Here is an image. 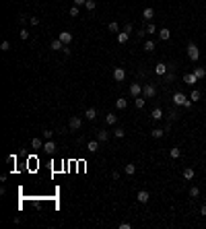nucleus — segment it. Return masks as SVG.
I'll list each match as a JSON object with an SVG mask.
<instances>
[{
	"label": "nucleus",
	"mask_w": 206,
	"mask_h": 229,
	"mask_svg": "<svg viewBox=\"0 0 206 229\" xmlns=\"http://www.w3.org/2000/svg\"><path fill=\"white\" fill-rule=\"evenodd\" d=\"M124 171H126V175H134V174H136V165H134V163L124 165Z\"/></svg>",
	"instance_id": "nucleus-22"
},
{
	"label": "nucleus",
	"mask_w": 206,
	"mask_h": 229,
	"mask_svg": "<svg viewBox=\"0 0 206 229\" xmlns=\"http://www.w3.org/2000/svg\"><path fill=\"white\" fill-rule=\"evenodd\" d=\"M0 50H2V52H8V50H10V44H8V41L4 39V41H2V44H0Z\"/></svg>",
	"instance_id": "nucleus-38"
},
{
	"label": "nucleus",
	"mask_w": 206,
	"mask_h": 229,
	"mask_svg": "<svg viewBox=\"0 0 206 229\" xmlns=\"http://www.w3.org/2000/svg\"><path fill=\"white\" fill-rule=\"evenodd\" d=\"M183 83H186V85H194V83H198V76L194 75V72H186V75H183Z\"/></svg>",
	"instance_id": "nucleus-10"
},
{
	"label": "nucleus",
	"mask_w": 206,
	"mask_h": 229,
	"mask_svg": "<svg viewBox=\"0 0 206 229\" xmlns=\"http://www.w3.org/2000/svg\"><path fill=\"white\" fill-rule=\"evenodd\" d=\"M200 215H202V217H206V204H202V206H200Z\"/></svg>",
	"instance_id": "nucleus-48"
},
{
	"label": "nucleus",
	"mask_w": 206,
	"mask_h": 229,
	"mask_svg": "<svg viewBox=\"0 0 206 229\" xmlns=\"http://www.w3.org/2000/svg\"><path fill=\"white\" fill-rule=\"evenodd\" d=\"M159 37H161V41H167L169 37H171V31L167 29V27H161V31H159Z\"/></svg>",
	"instance_id": "nucleus-16"
},
{
	"label": "nucleus",
	"mask_w": 206,
	"mask_h": 229,
	"mask_svg": "<svg viewBox=\"0 0 206 229\" xmlns=\"http://www.w3.org/2000/svg\"><path fill=\"white\" fill-rule=\"evenodd\" d=\"M107 138H109V132H107V130H97V140H99V143H107Z\"/></svg>",
	"instance_id": "nucleus-14"
},
{
	"label": "nucleus",
	"mask_w": 206,
	"mask_h": 229,
	"mask_svg": "<svg viewBox=\"0 0 206 229\" xmlns=\"http://www.w3.org/2000/svg\"><path fill=\"white\" fill-rule=\"evenodd\" d=\"M167 118H169V122H175V120L179 118V114H177V110H175V107H171V110H169V114H167Z\"/></svg>",
	"instance_id": "nucleus-27"
},
{
	"label": "nucleus",
	"mask_w": 206,
	"mask_h": 229,
	"mask_svg": "<svg viewBox=\"0 0 206 229\" xmlns=\"http://www.w3.org/2000/svg\"><path fill=\"white\" fill-rule=\"evenodd\" d=\"M124 79H126V70H124L122 66H118V68H113V81H116V83H122Z\"/></svg>",
	"instance_id": "nucleus-4"
},
{
	"label": "nucleus",
	"mask_w": 206,
	"mask_h": 229,
	"mask_svg": "<svg viewBox=\"0 0 206 229\" xmlns=\"http://www.w3.org/2000/svg\"><path fill=\"white\" fill-rule=\"evenodd\" d=\"M144 52H155V41H144Z\"/></svg>",
	"instance_id": "nucleus-35"
},
{
	"label": "nucleus",
	"mask_w": 206,
	"mask_h": 229,
	"mask_svg": "<svg viewBox=\"0 0 206 229\" xmlns=\"http://www.w3.org/2000/svg\"><path fill=\"white\" fill-rule=\"evenodd\" d=\"M142 95L147 97V99H152V97L157 95V87L152 85V83H144L142 85Z\"/></svg>",
	"instance_id": "nucleus-2"
},
{
	"label": "nucleus",
	"mask_w": 206,
	"mask_h": 229,
	"mask_svg": "<svg viewBox=\"0 0 206 229\" xmlns=\"http://www.w3.org/2000/svg\"><path fill=\"white\" fill-rule=\"evenodd\" d=\"M85 118L91 120V122H93V120H97V110H95V107H87V112H85Z\"/></svg>",
	"instance_id": "nucleus-15"
},
{
	"label": "nucleus",
	"mask_w": 206,
	"mask_h": 229,
	"mask_svg": "<svg viewBox=\"0 0 206 229\" xmlns=\"http://www.w3.org/2000/svg\"><path fill=\"white\" fill-rule=\"evenodd\" d=\"M144 101H147V97H144V95H138V97H134V105H136L138 110H142V107H144Z\"/></svg>",
	"instance_id": "nucleus-18"
},
{
	"label": "nucleus",
	"mask_w": 206,
	"mask_h": 229,
	"mask_svg": "<svg viewBox=\"0 0 206 229\" xmlns=\"http://www.w3.org/2000/svg\"><path fill=\"white\" fill-rule=\"evenodd\" d=\"M19 37H21L23 41H25V39H29V31H27V29H21V31H19Z\"/></svg>",
	"instance_id": "nucleus-37"
},
{
	"label": "nucleus",
	"mask_w": 206,
	"mask_h": 229,
	"mask_svg": "<svg viewBox=\"0 0 206 229\" xmlns=\"http://www.w3.org/2000/svg\"><path fill=\"white\" fill-rule=\"evenodd\" d=\"M31 147H33V149H44V140L41 138H33L31 140Z\"/></svg>",
	"instance_id": "nucleus-30"
},
{
	"label": "nucleus",
	"mask_w": 206,
	"mask_h": 229,
	"mask_svg": "<svg viewBox=\"0 0 206 229\" xmlns=\"http://www.w3.org/2000/svg\"><path fill=\"white\" fill-rule=\"evenodd\" d=\"M113 136H116V138H124V136H126V130H124V128H120V126H118V128L113 130Z\"/></svg>",
	"instance_id": "nucleus-31"
},
{
	"label": "nucleus",
	"mask_w": 206,
	"mask_h": 229,
	"mask_svg": "<svg viewBox=\"0 0 206 229\" xmlns=\"http://www.w3.org/2000/svg\"><path fill=\"white\" fill-rule=\"evenodd\" d=\"M151 136H152V138H163V136H165V130H163V128H152L151 130Z\"/></svg>",
	"instance_id": "nucleus-19"
},
{
	"label": "nucleus",
	"mask_w": 206,
	"mask_h": 229,
	"mask_svg": "<svg viewBox=\"0 0 206 229\" xmlns=\"http://www.w3.org/2000/svg\"><path fill=\"white\" fill-rule=\"evenodd\" d=\"M130 95H132V97L142 95V85H140V83H132V85H130Z\"/></svg>",
	"instance_id": "nucleus-7"
},
{
	"label": "nucleus",
	"mask_w": 206,
	"mask_h": 229,
	"mask_svg": "<svg viewBox=\"0 0 206 229\" xmlns=\"http://www.w3.org/2000/svg\"><path fill=\"white\" fill-rule=\"evenodd\" d=\"M144 33L147 35H152V33H157V25H152V23H148L147 29H144Z\"/></svg>",
	"instance_id": "nucleus-33"
},
{
	"label": "nucleus",
	"mask_w": 206,
	"mask_h": 229,
	"mask_svg": "<svg viewBox=\"0 0 206 229\" xmlns=\"http://www.w3.org/2000/svg\"><path fill=\"white\" fill-rule=\"evenodd\" d=\"M132 29H134V27H132V25H130V23H128V25H126V27H124V31H126V33H132Z\"/></svg>",
	"instance_id": "nucleus-46"
},
{
	"label": "nucleus",
	"mask_w": 206,
	"mask_h": 229,
	"mask_svg": "<svg viewBox=\"0 0 206 229\" xmlns=\"http://www.w3.org/2000/svg\"><path fill=\"white\" fill-rule=\"evenodd\" d=\"M70 17H79V6H72L70 8Z\"/></svg>",
	"instance_id": "nucleus-40"
},
{
	"label": "nucleus",
	"mask_w": 206,
	"mask_h": 229,
	"mask_svg": "<svg viewBox=\"0 0 206 229\" xmlns=\"http://www.w3.org/2000/svg\"><path fill=\"white\" fill-rule=\"evenodd\" d=\"M188 58L192 60V62H198L200 60V50H198V45L196 44H188Z\"/></svg>",
	"instance_id": "nucleus-1"
},
{
	"label": "nucleus",
	"mask_w": 206,
	"mask_h": 229,
	"mask_svg": "<svg viewBox=\"0 0 206 229\" xmlns=\"http://www.w3.org/2000/svg\"><path fill=\"white\" fill-rule=\"evenodd\" d=\"M183 178L186 180H194V167H186V169H183Z\"/></svg>",
	"instance_id": "nucleus-29"
},
{
	"label": "nucleus",
	"mask_w": 206,
	"mask_h": 229,
	"mask_svg": "<svg viewBox=\"0 0 206 229\" xmlns=\"http://www.w3.org/2000/svg\"><path fill=\"white\" fill-rule=\"evenodd\" d=\"M194 75H196L198 79H204V76H206V68H202V66H196V68H194Z\"/></svg>",
	"instance_id": "nucleus-26"
},
{
	"label": "nucleus",
	"mask_w": 206,
	"mask_h": 229,
	"mask_svg": "<svg viewBox=\"0 0 206 229\" xmlns=\"http://www.w3.org/2000/svg\"><path fill=\"white\" fill-rule=\"evenodd\" d=\"M72 2H74V6H85L87 4V0H72Z\"/></svg>",
	"instance_id": "nucleus-43"
},
{
	"label": "nucleus",
	"mask_w": 206,
	"mask_h": 229,
	"mask_svg": "<svg viewBox=\"0 0 206 229\" xmlns=\"http://www.w3.org/2000/svg\"><path fill=\"white\" fill-rule=\"evenodd\" d=\"M148 198H151V194H148L147 190H140V192L136 194V200H138L140 204H147V202H148Z\"/></svg>",
	"instance_id": "nucleus-9"
},
{
	"label": "nucleus",
	"mask_w": 206,
	"mask_h": 229,
	"mask_svg": "<svg viewBox=\"0 0 206 229\" xmlns=\"http://www.w3.org/2000/svg\"><path fill=\"white\" fill-rule=\"evenodd\" d=\"M192 105H194V101H192V99H188V101H186V103H183V107H186V110H190Z\"/></svg>",
	"instance_id": "nucleus-45"
},
{
	"label": "nucleus",
	"mask_w": 206,
	"mask_h": 229,
	"mask_svg": "<svg viewBox=\"0 0 206 229\" xmlns=\"http://www.w3.org/2000/svg\"><path fill=\"white\" fill-rule=\"evenodd\" d=\"M190 196L192 198H198V196H200V188H198V186H192L190 188Z\"/></svg>",
	"instance_id": "nucleus-34"
},
{
	"label": "nucleus",
	"mask_w": 206,
	"mask_h": 229,
	"mask_svg": "<svg viewBox=\"0 0 206 229\" xmlns=\"http://www.w3.org/2000/svg\"><path fill=\"white\" fill-rule=\"evenodd\" d=\"M58 39L62 41L64 45H68V44H72V33H68V31H62V33L58 35Z\"/></svg>",
	"instance_id": "nucleus-8"
},
{
	"label": "nucleus",
	"mask_w": 206,
	"mask_h": 229,
	"mask_svg": "<svg viewBox=\"0 0 206 229\" xmlns=\"http://www.w3.org/2000/svg\"><path fill=\"white\" fill-rule=\"evenodd\" d=\"M130 227H132L130 223H120V229H130Z\"/></svg>",
	"instance_id": "nucleus-47"
},
{
	"label": "nucleus",
	"mask_w": 206,
	"mask_h": 229,
	"mask_svg": "<svg viewBox=\"0 0 206 229\" xmlns=\"http://www.w3.org/2000/svg\"><path fill=\"white\" fill-rule=\"evenodd\" d=\"M49 50H54V52H58V50H64V44L60 39H54L52 44H49Z\"/></svg>",
	"instance_id": "nucleus-20"
},
{
	"label": "nucleus",
	"mask_w": 206,
	"mask_h": 229,
	"mask_svg": "<svg viewBox=\"0 0 206 229\" xmlns=\"http://www.w3.org/2000/svg\"><path fill=\"white\" fill-rule=\"evenodd\" d=\"M111 180H120V174H118V171H111Z\"/></svg>",
	"instance_id": "nucleus-49"
},
{
	"label": "nucleus",
	"mask_w": 206,
	"mask_h": 229,
	"mask_svg": "<svg viewBox=\"0 0 206 229\" xmlns=\"http://www.w3.org/2000/svg\"><path fill=\"white\" fill-rule=\"evenodd\" d=\"M107 29L111 31V33H120V25L116 23V21H111V23H109V25H107Z\"/></svg>",
	"instance_id": "nucleus-32"
},
{
	"label": "nucleus",
	"mask_w": 206,
	"mask_h": 229,
	"mask_svg": "<svg viewBox=\"0 0 206 229\" xmlns=\"http://www.w3.org/2000/svg\"><path fill=\"white\" fill-rule=\"evenodd\" d=\"M95 6H97V2H95V0H87L85 8H87V10H95Z\"/></svg>",
	"instance_id": "nucleus-36"
},
{
	"label": "nucleus",
	"mask_w": 206,
	"mask_h": 229,
	"mask_svg": "<svg viewBox=\"0 0 206 229\" xmlns=\"http://www.w3.org/2000/svg\"><path fill=\"white\" fill-rule=\"evenodd\" d=\"M52 136H54V132H52V130H44V138L45 140H52Z\"/></svg>",
	"instance_id": "nucleus-39"
},
{
	"label": "nucleus",
	"mask_w": 206,
	"mask_h": 229,
	"mask_svg": "<svg viewBox=\"0 0 206 229\" xmlns=\"http://www.w3.org/2000/svg\"><path fill=\"white\" fill-rule=\"evenodd\" d=\"M128 37H130V33H126V31H122V33H118V44H126Z\"/></svg>",
	"instance_id": "nucleus-28"
},
{
	"label": "nucleus",
	"mask_w": 206,
	"mask_h": 229,
	"mask_svg": "<svg viewBox=\"0 0 206 229\" xmlns=\"http://www.w3.org/2000/svg\"><path fill=\"white\" fill-rule=\"evenodd\" d=\"M200 97H202V93L198 89H192V93H190V99L194 101V103H196V101H200Z\"/></svg>",
	"instance_id": "nucleus-25"
},
{
	"label": "nucleus",
	"mask_w": 206,
	"mask_h": 229,
	"mask_svg": "<svg viewBox=\"0 0 206 229\" xmlns=\"http://www.w3.org/2000/svg\"><path fill=\"white\" fill-rule=\"evenodd\" d=\"M15 161H17L15 155H8V157H6V163H13V165H15Z\"/></svg>",
	"instance_id": "nucleus-42"
},
{
	"label": "nucleus",
	"mask_w": 206,
	"mask_h": 229,
	"mask_svg": "<svg viewBox=\"0 0 206 229\" xmlns=\"http://www.w3.org/2000/svg\"><path fill=\"white\" fill-rule=\"evenodd\" d=\"M80 126H83V120H80L79 116H72V118L68 120V128L70 130H79Z\"/></svg>",
	"instance_id": "nucleus-5"
},
{
	"label": "nucleus",
	"mask_w": 206,
	"mask_h": 229,
	"mask_svg": "<svg viewBox=\"0 0 206 229\" xmlns=\"http://www.w3.org/2000/svg\"><path fill=\"white\" fill-rule=\"evenodd\" d=\"M105 122H107L109 126H116V124H118V116H113V114H107V116H105Z\"/></svg>",
	"instance_id": "nucleus-24"
},
{
	"label": "nucleus",
	"mask_w": 206,
	"mask_h": 229,
	"mask_svg": "<svg viewBox=\"0 0 206 229\" xmlns=\"http://www.w3.org/2000/svg\"><path fill=\"white\" fill-rule=\"evenodd\" d=\"M116 107H118V110H126L128 107V99L126 97H118V99H116Z\"/></svg>",
	"instance_id": "nucleus-17"
},
{
	"label": "nucleus",
	"mask_w": 206,
	"mask_h": 229,
	"mask_svg": "<svg viewBox=\"0 0 206 229\" xmlns=\"http://www.w3.org/2000/svg\"><path fill=\"white\" fill-rule=\"evenodd\" d=\"M167 72H169V64H165V62H159V64L155 66V75H159V76H165Z\"/></svg>",
	"instance_id": "nucleus-6"
},
{
	"label": "nucleus",
	"mask_w": 206,
	"mask_h": 229,
	"mask_svg": "<svg viewBox=\"0 0 206 229\" xmlns=\"http://www.w3.org/2000/svg\"><path fill=\"white\" fill-rule=\"evenodd\" d=\"M19 23L25 25V23H27V15H19Z\"/></svg>",
	"instance_id": "nucleus-44"
},
{
	"label": "nucleus",
	"mask_w": 206,
	"mask_h": 229,
	"mask_svg": "<svg viewBox=\"0 0 206 229\" xmlns=\"http://www.w3.org/2000/svg\"><path fill=\"white\" fill-rule=\"evenodd\" d=\"M152 17H155V10H152L151 6H148V8H144V10H142V19H144V21H151Z\"/></svg>",
	"instance_id": "nucleus-21"
},
{
	"label": "nucleus",
	"mask_w": 206,
	"mask_h": 229,
	"mask_svg": "<svg viewBox=\"0 0 206 229\" xmlns=\"http://www.w3.org/2000/svg\"><path fill=\"white\" fill-rule=\"evenodd\" d=\"M44 151H45V153H49V155L56 153V143H54V140H45V143H44Z\"/></svg>",
	"instance_id": "nucleus-12"
},
{
	"label": "nucleus",
	"mask_w": 206,
	"mask_h": 229,
	"mask_svg": "<svg viewBox=\"0 0 206 229\" xmlns=\"http://www.w3.org/2000/svg\"><path fill=\"white\" fill-rule=\"evenodd\" d=\"M99 144H101L99 140H89V143H87V151H89V153H97Z\"/></svg>",
	"instance_id": "nucleus-13"
},
{
	"label": "nucleus",
	"mask_w": 206,
	"mask_h": 229,
	"mask_svg": "<svg viewBox=\"0 0 206 229\" xmlns=\"http://www.w3.org/2000/svg\"><path fill=\"white\" fill-rule=\"evenodd\" d=\"M29 23H31V25H39V19H37V17H29Z\"/></svg>",
	"instance_id": "nucleus-41"
},
{
	"label": "nucleus",
	"mask_w": 206,
	"mask_h": 229,
	"mask_svg": "<svg viewBox=\"0 0 206 229\" xmlns=\"http://www.w3.org/2000/svg\"><path fill=\"white\" fill-rule=\"evenodd\" d=\"M188 99H190V97H186L182 91H175V93H173V105H182L183 107V103H186Z\"/></svg>",
	"instance_id": "nucleus-3"
},
{
	"label": "nucleus",
	"mask_w": 206,
	"mask_h": 229,
	"mask_svg": "<svg viewBox=\"0 0 206 229\" xmlns=\"http://www.w3.org/2000/svg\"><path fill=\"white\" fill-rule=\"evenodd\" d=\"M169 157H171V159H179V157H182V149H177V147H173V149L169 151Z\"/></svg>",
	"instance_id": "nucleus-23"
},
{
	"label": "nucleus",
	"mask_w": 206,
	"mask_h": 229,
	"mask_svg": "<svg viewBox=\"0 0 206 229\" xmlns=\"http://www.w3.org/2000/svg\"><path fill=\"white\" fill-rule=\"evenodd\" d=\"M151 118L155 120V122H161V120L165 118V116H163V110H161V107H155V110L151 112Z\"/></svg>",
	"instance_id": "nucleus-11"
}]
</instances>
